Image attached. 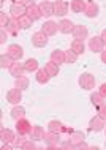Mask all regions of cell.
I'll use <instances>...</instances> for the list:
<instances>
[{"label": "cell", "instance_id": "obj_1", "mask_svg": "<svg viewBox=\"0 0 106 150\" xmlns=\"http://www.w3.org/2000/svg\"><path fill=\"white\" fill-rule=\"evenodd\" d=\"M79 87L83 88V90H93L95 88V76L90 74V73H83V74L79 76Z\"/></svg>", "mask_w": 106, "mask_h": 150}, {"label": "cell", "instance_id": "obj_2", "mask_svg": "<svg viewBox=\"0 0 106 150\" xmlns=\"http://www.w3.org/2000/svg\"><path fill=\"white\" fill-rule=\"evenodd\" d=\"M44 142H46L48 150H55L60 145V133H54V131H48L44 136Z\"/></svg>", "mask_w": 106, "mask_h": 150}, {"label": "cell", "instance_id": "obj_3", "mask_svg": "<svg viewBox=\"0 0 106 150\" xmlns=\"http://www.w3.org/2000/svg\"><path fill=\"white\" fill-rule=\"evenodd\" d=\"M10 14H11V18H14V19L22 18V16L27 14V6L24 5L22 2H13L10 6Z\"/></svg>", "mask_w": 106, "mask_h": 150}, {"label": "cell", "instance_id": "obj_4", "mask_svg": "<svg viewBox=\"0 0 106 150\" xmlns=\"http://www.w3.org/2000/svg\"><path fill=\"white\" fill-rule=\"evenodd\" d=\"M105 128H106V120L101 119L98 114H97L95 117H92L90 122H89V129H90V131L100 133V131H103Z\"/></svg>", "mask_w": 106, "mask_h": 150}, {"label": "cell", "instance_id": "obj_5", "mask_svg": "<svg viewBox=\"0 0 106 150\" xmlns=\"http://www.w3.org/2000/svg\"><path fill=\"white\" fill-rule=\"evenodd\" d=\"M16 131H18V134H22V136L30 134V131H32L30 122H28L26 117H22V119L16 120Z\"/></svg>", "mask_w": 106, "mask_h": 150}, {"label": "cell", "instance_id": "obj_6", "mask_svg": "<svg viewBox=\"0 0 106 150\" xmlns=\"http://www.w3.org/2000/svg\"><path fill=\"white\" fill-rule=\"evenodd\" d=\"M5 98L6 101L10 104H19V101H22V90H19L18 87H14V88H10V90L6 92V95H5Z\"/></svg>", "mask_w": 106, "mask_h": 150}, {"label": "cell", "instance_id": "obj_7", "mask_svg": "<svg viewBox=\"0 0 106 150\" xmlns=\"http://www.w3.org/2000/svg\"><path fill=\"white\" fill-rule=\"evenodd\" d=\"M48 43H49V38H48V35H44L41 30L35 32V33L32 35V44H33L35 47H44V46H48Z\"/></svg>", "mask_w": 106, "mask_h": 150}, {"label": "cell", "instance_id": "obj_8", "mask_svg": "<svg viewBox=\"0 0 106 150\" xmlns=\"http://www.w3.org/2000/svg\"><path fill=\"white\" fill-rule=\"evenodd\" d=\"M98 13H100V6H98V3H97L95 0H89V2H85L84 14L87 16V18H97Z\"/></svg>", "mask_w": 106, "mask_h": 150}, {"label": "cell", "instance_id": "obj_9", "mask_svg": "<svg viewBox=\"0 0 106 150\" xmlns=\"http://www.w3.org/2000/svg\"><path fill=\"white\" fill-rule=\"evenodd\" d=\"M89 49L92 52H101L105 49L103 38H101V36H92V38L89 40Z\"/></svg>", "mask_w": 106, "mask_h": 150}, {"label": "cell", "instance_id": "obj_10", "mask_svg": "<svg viewBox=\"0 0 106 150\" xmlns=\"http://www.w3.org/2000/svg\"><path fill=\"white\" fill-rule=\"evenodd\" d=\"M6 54L11 55L14 60H21L22 55H24V49H22V46H19V44H10L8 49H6Z\"/></svg>", "mask_w": 106, "mask_h": 150}, {"label": "cell", "instance_id": "obj_11", "mask_svg": "<svg viewBox=\"0 0 106 150\" xmlns=\"http://www.w3.org/2000/svg\"><path fill=\"white\" fill-rule=\"evenodd\" d=\"M57 30H59V24L52 22V21H46L41 25V32L44 35H48V36H54L57 33Z\"/></svg>", "mask_w": 106, "mask_h": 150}, {"label": "cell", "instance_id": "obj_12", "mask_svg": "<svg viewBox=\"0 0 106 150\" xmlns=\"http://www.w3.org/2000/svg\"><path fill=\"white\" fill-rule=\"evenodd\" d=\"M24 73H26L24 63H19V60H16V62L11 65V68H10V74L13 76L14 79H18V78H21V76H24Z\"/></svg>", "mask_w": 106, "mask_h": 150}, {"label": "cell", "instance_id": "obj_13", "mask_svg": "<svg viewBox=\"0 0 106 150\" xmlns=\"http://www.w3.org/2000/svg\"><path fill=\"white\" fill-rule=\"evenodd\" d=\"M0 139L3 144H13L16 139V134L10 128H0Z\"/></svg>", "mask_w": 106, "mask_h": 150}, {"label": "cell", "instance_id": "obj_14", "mask_svg": "<svg viewBox=\"0 0 106 150\" xmlns=\"http://www.w3.org/2000/svg\"><path fill=\"white\" fill-rule=\"evenodd\" d=\"M68 8L70 6H68L67 2H63V0H57V2H54V14L63 18V16L68 13Z\"/></svg>", "mask_w": 106, "mask_h": 150}, {"label": "cell", "instance_id": "obj_15", "mask_svg": "<svg viewBox=\"0 0 106 150\" xmlns=\"http://www.w3.org/2000/svg\"><path fill=\"white\" fill-rule=\"evenodd\" d=\"M38 6H40V11H41V14L44 18H49V16L54 14V3L49 2V0H43Z\"/></svg>", "mask_w": 106, "mask_h": 150}, {"label": "cell", "instance_id": "obj_16", "mask_svg": "<svg viewBox=\"0 0 106 150\" xmlns=\"http://www.w3.org/2000/svg\"><path fill=\"white\" fill-rule=\"evenodd\" d=\"M73 36H75L76 40H85L89 36V29L83 24H78V25H75V29H73Z\"/></svg>", "mask_w": 106, "mask_h": 150}, {"label": "cell", "instance_id": "obj_17", "mask_svg": "<svg viewBox=\"0 0 106 150\" xmlns=\"http://www.w3.org/2000/svg\"><path fill=\"white\" fill-rule=\"evenodd\" d=\"M30 139L33 141H44V136H46V133H44L43 127H40V125H33L32 127V131H30Z\"/></svg>", "mask_w": 106, "mask_h": 150}, {"label": "cell", "instance_id": "obj_18", "mask_svg": "<svg viewBox=\"0 0 106 150\" xmlns=\"http://www.w3.org/2000/svg\"><path fill=\"white\" fill-rule=\"evenodd\" d=\"M6 32L11 35H18L19 30H21V24H19V19H14V18H10V21L6 24Z\"/></svg>", "mask_w": 106, "mask_h": 150}, {"label": "cell", "instance_id": "obj_19", "mask_svg": "<svg viewBox=\"0 0 106 150\" xmlns=\"http://www.w3.org/2000/svg\"><path fill=\"white\" fill-rule=\"evenodd\" d=\"M73 29H75V24H73L70 19H62L59 22V32L68 35V33H73Z\"/></svg>", "mask_w": 106, "mask_h": 150}, {"label": "cell", "instance_id": "obj_20", "mask_svg": "<svg viewBox=\"0 0 106 150\" xmlns=\"http://www.w3.org/2000/svg\"><path fill=\"white\" fill-rule=\"evenodd\" d=\"M84 139H85V134H84L83 131H73L71 134L68 136V141H70V142L73 144V149H75L78 144H81V142H83Z\"/></svg>", "mask_w": 106, "mask_h": 150}, {"label": "cell", "instance_id": "obj_21", "mask_svg": "<svg viewBox=\"0 0 106 150\" xmlns=\"http://www.w3.org/2000/svg\"><path fill=\"white\" fill-rule=\"evenodd\" d=\"M27 16H28V18H30L33 22L43 18V14H41V11H40V6H38V5L28 6V8H27Z\"/></svg>", "mask_w": 106, "mask_h": 150}, {"label": "cell", "instance_id": "obj_22", "mask_svg": "<svg viewBox=\"0 0 106 150\" xmlns=\"http://www.w3.org/2000/svg\"><path fill=\"white\" fill-rule=\"evenodd\" d=\"M51 62H54L57 65H62L65 63V51H60V49H55L51 52Z\"/></svg>", "mask_w": 106, "mask_h": 150}, {"label": "cell", "instance_id": "obj_23", "mask_svg": "<svg viewBox=\"0 0 106 150\" xmlns=\"http://www.w3.org/2000/svg\"><path fill=\"white\" fill-rule=\"evenodd\" d=\"M51 79L49 73L46 71V68H38V71H36V82L38 84H48Z\"/></svg>", "mask_w": 106, "mask_h": 150}, {"label": "cell", "instance_id": "obj_24", "mask_svg": "<svg viewBox=\"0 0 106 150\" xmlns=\"http://www.w3.org/2000/svg\"><path fill=\"white\" fill-rule=\"evenodd\" d=\"M90 101H92V104H93L95 108H100L101 104L106 103V96L101 95L100 92H93L92 95H90Z\"/></svg>", "mask_w": 106, "mask_h": 150}, {"label": "cell", "instance_id": "obj_25", "mask_svg": "<svg viewBox=\"0 0 106 150\" xmlns=\"http://www.w3.org/2000/svg\"><path fill=\"white\" fill-rule=\"evenodd\" d=\"M84 8H85V2H84V0H71L70 10L73 11V13H76V14L84 13Z\"/></svg>", "mask_w": 106, "mask_h": 150}, {"label": "cell", "instance_id": "obj_26", "mask_svg": "<svg viewBox=\"0 0 106 150\" xmlns=\"http://www.w3.org/2000/svg\"><path fill=\"white\" fill-rule=\"evenodd\" d=\"M10 115H11V119L19 120V119H22V117H26V109L22 106H19V104H14V108L10 111Z\"/></svg>", "mask_w": 106, "mask_h": 150}, {"label": "cell", "instance_id": "obj_27", "mask_svg": "<svg viewBox=\"0 0 106 150\" xmlns=\"http://www.w3.org/2000/svg\"><path fill=\"white\" fill-rule=\"evenodd\" d=\"M70 49H73L76 52L78 55H81V54H84V51H85V44H84V40H73L71 41V47Z\"/></svg>", "mask_w": 106, "mask_h": 150}, {"label": "cell", "instance_id": "obj_28", "mask_svg": "<svg viewBox=\"0 0 106 150\" xmlns=\"http://www.w3.org/2000/svg\"><path fill=\"white\" fill-rule=\"evenodd\" d=\"M14 62H16V60L11 57V55H8V54H2V55H0V67H2L3 70H6V68L10 70L11 65H13Z\"/></svg>", "mask_w": 106, "mask_h": 150}, {"label": "cell", "instance_id": "obj_29", "mask_svg": "<svg viewBox=\"0 0 106 150\" xmlns=\"http://www.w3.org/2000/svg\"><path fill=\"white\" fill-rule=\"evenodd\" d=\"M44 68H46V71L49 73V76L51 78H54V76H57L60 73V65H57V63H54V62H48L46 65H44Z\"/></svg>", "mask_w": 106, "mask_h": 150}, {"label": "cell", "instance_id": "obj_30", "mask_svg": "<svg viewBox=\"0 0 106 150\" xmlns=\"http://www.w3.org/2000/svg\"><path fill=\"white\" fill-rule=\"evenodd\" d=\"M24 67H26V71L27 73H36L38 71V60L36 59H27L26 63H24Z\"/></svg>", "mask_w": 106, "mask_h": 150}, {"label": "cell", "instance_id": "obj_31", "mask_svg": "<svg viewBox=\"0 0 106 150\" xmlns=\"http://www.w3.org/2000/svg\"><path fill=\"white\" fill-rule=\"evenodd\" d=\"M65 125L62 123V122L59 120H51L49 123H48V131H54V133H62Z\"/></svg>", "mask_w": 106, "mask_h": 150}, {"label": "cell", "instance_id": "obj_32", "mask_svg": "<svg viewBox=\"0 0 106 150\" xmlns=\"http://www.w3.org/2000/svg\"><path fill=\"white\" fill-rule=\"evenodd\" d=\"M78 57H79V55L76 54V52L73 51V49L65 51V63H68V65L76 63V62H78Z\"/></svg>", "mask_w": 106, "mask_h": 150}, {"label": "cell", "instance_id": "obj_33", "mask_svg": "<svg viewBox=\"0 0 106 150\" xmlns=\"http://www.w3.org/2000/svg\"><path fill=\"white\" fill-rule=\"evenodd\" d=\"M28 84H30V81H28V78H26V76H21V78H18L16 79V84H14V87H18L19 90H27L28 88Z\"/></svg>", "mask_w": 106, "mask_h": 150}, {"label": "cell", "instance_id": "obj_34", "mask_svg": "<svg viewBox=\"0 0 106 150\" xmlns=\"http://www.w3.org/2000/svg\"><path fill=\"white\" fill-rule=\"evenodd\" d=\"M19 24H21V29L27 30V29H30V25L33 24V21L26 14V16H22V18H19Z\"/></svg>", "mask_w": 106, "mask_h": 150}, {"label": "cell", "instance_id": "obj_35", "mask_svg": "<svg viewBox=\"0 0 106 150\" xmlns=\"http://www.w3.org/2000/svg\"><path fill=\"white\" fill-rule=\"evenodd\" d=\"M36 141H33V139H26V142L22 144V150H35L36 149Z\"/></svg>", "mask_w": 106, "mask_h": 150}, {"label": "cell", "instance_id": "obj_36", "mask_svg": "<svg viewBox=\"0 0 106 150\" xmlns=\"http://www.w3.org/2000/svg\"><path fill=\"white\" fill-rule=\"evenodd\" d=\"M24 142H26L24 136H22V134H18V136H16V139H14V142H13V145H14V147H19V149H21Z\"/></svg>", "mask_w": 106, "mask_h": 150}, {"label": "cell", "instance_id": "obj_37", "mask_svg": "<svg viewBox=\"0 0 106 150\" xmlns=\"http://www.w3.org/2000/svg\"><path fill=\"white\" fill-rule=\"evenodd\" d=\"M8 32L5 27H2V30H0V44H5L6 43V40H8Z\"/></svg>", "mask_w": 106, "mask_h": 150}, {"label": "cell", "instance_id": "obj_38", "mask_svg": "<svg viewBox=\"0 0 106 150\" xmlns=\"http://www.w3.org/2000/svg\"><path fill=\"white\" fill-rule=\"evenodd\" d=\"M8 21H10V19L6 18V13H0V25L2 27H6V24H8Z\"/></svg>", "mask_w": 106, "mask_h": 150}, {"label": "cell", "instance_id": "obj_39", "mask_svg": "<svg viewBox=\"0 0 106 150\" xmlns=\"http://www.w3.org/2000/svg\"><path fill=\"white\" fill-rule=\"evenodd\" d=\"M97 109H98V115L101 117V119H105V120H106V103H105V104H101V106H100V108H97Z\"/></svg>", "mask_w": 106, "mask_h": 150}, {"label": "cell", "instance_id": "obj_40", "mask_svg": "<svg viewBox=\"0 0 106 150\" xmlns=\"http://www.w3.org/2000/svg\"><path fill=\"white\" fill-rule=\"evenodd\" d=\"M59 149H63V150H68V149H73V144L70 141H63V142H60Z\"/></svg>", "mask_w": 106, "mask_h": 150}, {"label": "cell", "instance_id": "obj_41", "mask_svg": "<svg viewBox=\"0 0 106 150\" xmlns=\"http://www.w3.org/2000/svg\"><path fill=\"white\" fill-rule=\"evenodd\" d=\"M75 149H76V150H85V149H90V147H89V145H87V144H85L84 141H83V142H81V144H78Z\"/></svg>", "mask_w": 106, "mask_h": 150}, {"label": "cell", "instance_id": "obj_42", "mask_svg": "<svg viewBox=\"0 0 106 150\" xmlns=\"http://www.w3.org/2000/svg\"><path fill=\"white\" fill-rule=\"evenodd\" d=\"M19 2H22V3H24V5H26L27 8H28V6H33V5H35V0H19Z\"/></svg>", "mask_w": 106, "mask_h": 150}, {"label": "cell", "instance_id": "obj_43", "mask_svg": "<svg viewBox=\"0 0 106 150\" xmlns=\"http://www.w3.org/2000/svg\"><path fill=\"white\" fill-rule=\"evenodd\" d=\"M98 92L101 93V95H105V96H106V82L100 86V90H98Z\"/></svg>", "mask_w": 106, "mask_h": 150}, {"label": "cell", "instance_id": "obj_44", "mask_svg": "<svg viewBox=\"0 0 106 150\" xmlns=\"http://www.w3.org/2000/svg\"><path fill=\"white\" fill-rule=\"evenodd\" d=\"M100 54H101V62L106 63V49H103V51L100 52Z\"/></svg>", "mask_w": 106, "mask_h": 150}, {"label": "cell", "instance_id": "obj_45", "mask_svg": "<svg viewBox=\"0 0 106 150\" xmlns=\"http://www.w3.org/2000/svg\"><path fill=\"white\" fill-rule=\"evenodd\" d=\"M100 36H101V38H103V43L106 44V29H105L103 32H101V35H100Z\"/></svg>", "mask_w": 106, "mask_h": 150}, {"label": "cell", "instance_id": "obj_46", "mask_svg": "<svg viewBox=\"0 0 106 150\" xmlns=\"http://www.w3.org/2000/svg\"><path fill=\"white\" fill-rule=\"evenodd\" d=\"M105 134H106V128H105Z\"/></svg>", "mask_w": 106, "mask_h": 150}, {"label": "cell", "instance_id": "obj_47", "mask_svg": "<svg viewBox=\"0 0 106 150\" xmlns=\"http://www.w3.org/2000/svg\"><path fill=\"white\" fill-rule=\"evenodd\" d=\"M105 147H106V144H105Z\"/></svg>", "mask_w": 106, "mask_h": 150}]
</instances>
